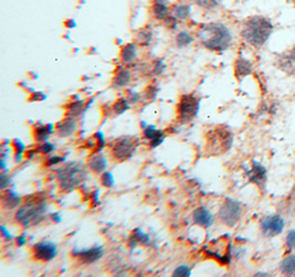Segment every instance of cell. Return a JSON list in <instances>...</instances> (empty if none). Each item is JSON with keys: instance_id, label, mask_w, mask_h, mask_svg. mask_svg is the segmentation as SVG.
Masks as SVG:
<instances>
[{"instance_id": "obj_29", "label": "cell", "mask_w": 295, "mask_h": 277, "mask_svg": "<svg viewBox=\"0 0 295 277\" xmlns=\"http://www.w3.org/2000/svg\"><path fill=\"white\" fill-rule=\"evenodd\" d=\"M154 38V32L151 29H149V27H145L143 28L142 30H139L136 36V43L139 44L142 47H147L149 46L153 41Z\"/></svg>"}, {"instance_id": "obj_47", "label": "cell", "mask_w": 295, "mask_h": 277, "mask_svg": "<svg viewBox=\"0 0 295 277\" xmlns=\"http://www.w3.org/2000/svg\"><path fill=\"white\" fill-rule=\"evenodd\" d=\"M51 220L55 223H60L62 221V217H61V214L59 212H55L51 214Z\"/></svg>"}, {"instance_id": "obj_44", "label": "cell", "mask_w": 295, "mask_h": 277, "mask_svg": "<svg viewBox=\"0 0 295 277\" xmlns=\"http://www.w3.org/2000/svg\"><path fill=\"white\" fill-rule=\"evenodd\" d=\"M27 235L26 233H23L21 235H19L17 239H16V243H17V245L19 247H23L27 244Z\"/></svg>"}, {"instance_id": "obj_31", "label": "cell", "mask_w": 295, "mask_h": 277, "mask_svg": "<svg viewBox=\"0 0 295 277\" xmlns=\"http://www.w3.org/2000/svg\"><path fill=\"white\" fill-rule=\"evenodd\" d=\"M222 0H192L196 6L203 10H215L220 6Z\"/></svg>"}, {"instance_id": "obj_38", "label": "cell", "mask_w": 295, "mask_h": 277, "mask_svg": "<svg viewBox=\"0 0 295 277\" xmlns=\"http://www.w3.org/2000/svg\"><path fill=\"white\" fill-rule=\"evenodd\" d=\"M94 137H95V139H96V148H95V152H94V153H101L105 147V137H104L103 133H102V132L95 133Z\"/></svg>"}, {"instance_id": "obj_20", "label": "cell", "mask_w": 295, "mask_h": 277, "mask_svg": "<svg viewBox=\"0 0 295 277\" xmlns=\"http://www.w3.org/2000/svg\"><path fill=\"white\" fill-rule=\"evenodd\" d=\"M22 205V199L20 194L14 190L7 189L1 195V207L5 210H15Z\"/></svg>"}, {"instance_id": "obj_3", "label": "cell", "mask_w": 295, "mask_h": 277, "mask_svg": "<svg viewBox=\"0 0 295 277\" xmlns=\"http://www.w3.org/2000/svg\"><path fill=\"white\" fill-rule=\"evenodd\" d=\"M48 212V201L42 195H34L28 198L15 213V220L23 229L39 225L46 219Z\"/></svg>"}, {"instance_id": "obj_17", "label": "cell", "mask_w": 295, "mask_h": 277, "mask_svg": "<svg viewBox=\"0 0 295 277\" xmlns=\"http://www.w3.org/2000/svg\"><path fill=\"white\" fill-rule=\"evenodd\" d=\"M166 134L164 130L157 129L156 126L148 125L144 128V138L149 141L150 148H157L165 140Z\"/></svg>"}, {"instance_id": "obj_10", "label": "cell", "mask_w": 295, "mask_h": 277, "mask_svg": "<svg viewBox=\"0 0 295 277\" xmlns=\"http://www.w3.org/2000/svg\"><path fill=\"white\" fill-rule=\"evenodd\" d=\"M105 250L104 246L102 245H95L90 248H73L71 252V255L73 258L79 259L81 264L84 265H91L100 260L104 256Z\"/></svg>"}, {"instance_id": "obj_45", "label": "cell", "mask_w": 295, "mask_h": 277, "mask_svg": "<svg viewBox=\"0 0 295 277\" xmlns=\"http://www.w3.org/2000/svg\"><path fill=\"white\" fill-rule=\"evenodd\" d=\"M90 199H91V201H92L94 207L100 205V200H98V191H94V192L90 194Z\"/></svg>"}, {"instance_id": "obj_19", "label": "cell", "mask_w": 295, "mask_h": 277, "mask_svg": "<svg viewBox=\"0 0 295 277\" xmlns=\"http://www.w3.org/2000/svg\"><path fill=\"white\" fill-rule=\"evenodd\" d=\"M108 159L102 153H94L88 158L89 169L93 171L94 173L102 174L108 169Z\"/></svg>"}, {"instance_id": "obj_50", "label": "cell", "mask_w": 295, "mask_h": 277, "mask_svg": "<svg viewBox=\"0 0 295 277\" xmlns=\"http://www.w3.org/2000/svg\"><path fill=\"white\" fill-rule=\"evenodd\" d=\"M255 276H271V275L266 272H258V273H256Z\"/></svg>"}, {"instance_id": "obj_33", "label": "cell", "mask_w": 295, "mask_h": 277, "mask_svg": "<svg viewBox=\"0 0 295 277\" xmlns=\"http://www.w3.org/2000/svg\"><path fill=\"white\" fill-rule=\"evenodd\" d=\"M167 69V64L164 62L163 60H156L153 62V65H151V70H150V74L154 76H158V75H163L165 73Z\"/></svg>"}, {"instance_id": "obj_13", "label": "cell", "mask_w": 295, "mask_h": 277, "mask_svg": "<svg viewBox=\"0 0 295 277\" xmlns=\"http://www.w3.org/2000/svg\"><path fill=\"white\" fill-rule=\"evenodd\" d=\"M248 179L250 182L255 183L260 188H264L266 180H268V170L263 165L256 160L252 161L251 168L247 171Z\"/></svg>"}, {"instance_id": "obj_22", "label": "cell", "mask_w": 295, "mask_h": 277, "mask_svg": "<svg viewBox=\"0 0 295 277\" xmlns=\"http://www.w3.org/2000/svg\"><path fill=\"white\" fill-rule=\"evenodd\" d=\"M253 72V65L251 61L245 58H238L235 62V75L239 81H242L244 77Z\"/></svg>"}, {"instance_id": "obj_24", "label": "cell", "mask_w": 295, "mask_h": 277, "mask_svg": "<svg viewBox=\"0 0 295 277\" xmlns=\"http://www.w3.org/2000/svg\"><path fill=\"white\" fill-rule=\"evenodd\" d=\"M121 62L123 65H132L137 58V43H128L121 50Z\"/></svg>"}, {"instance_id": "obj_11", "label": "cell", "mask_w": 295, "mask_h": 277, "mask_svg": "<svg viewBox=\"0 0 295 277\" xmlns=\"http://www.w3.org/2000/svg\"><path fill=\"white\" fill-rule=\"evenodd\" d=\"M58 253L59 251L56 244L52 241H47V240L36 243L35 245L32 246L34 258L36 260H41V262H51V260H53L58 256Z\"/></svg>"}, {"instance_id": "obj_6", "label": "cell", "mask_w": 295, "mask_h": 277, "mask_svg": "<svg viewBox=\"0 0 295 277\" xmlns=\"http://www.w3.org/2000/svg\"><path fill=\"white\" fill-rule=\"evenodd\" d=\"M200 111V99L195 94H185L180 97L177 104L178 121L182 124H187L197 117Z\"/></svg>"}, {"instance_id": "obj_27", "label": "cell", "mask_w": 295, "mask_h": 277, "mask_svg": "<svg viewBox=\"0 0 295 277\" xmlns=\"http://www.w3.org/2000/svg\"><path fill=\"white\" fill-rule=\"evenodd\" d=\"M194 41H195V36L187 30L179 31L175 39L176 47L179 49H185V48L190 47L191 44L194 43Z\"/></svg>"}, {"instance_id": "obj_25", "label": "cell", "mask_w": 295, "mask_h": 277, "mask_svg": "<svg viewBox=\"0 0 295 277\" xmlns=\"http://www.w3.org/2000/svg\"><path fill=\"white\" fill-rule=\"evenodd\" d=\"M170 15L175 17L178 21H184L190 17L191 15V6L188 2L179 1L174 3L171 6V12Z\"/></svg>"}, {"instance_id": "obj_9", "label": "cell", "mask_w": 295, "mask_h": 277, "mask_svg": "<svg viewBox=\"0 0 295 277\" xmlns=\"http://www.w3.org/2000/svg\"><path fill=\"white\" fill-rule=\"evenodd\" d=\"M285 220L280 214H269L261 219L260 229L265 238H274L284 231Z\"/></svg>"}, {"instance_id": "obj_23", "label": "cell", "mask_w": 295, "mask_h": 277, "mask_svg": "<svg viewBox=\"0 0 295 277\" xmlns=\"http://www.w3.org/2000/svg\"><path fill=\"white\" fill-rule=\"evenodd\" d=\"M55 132V126L53 124L37 125L34 130V138L38 144L48 141L49 138Z\"/></svg>"}, {"instance_id": "obj_36", "label": "cell", "mask_w": 295, "mask_h": 277, "mask_svg": "<svg viewBox=\"0 0 295 277\" xmlns=\"http://www.w3.org/2000/svg\"><path fill=\"white\" fill-rule=\"evenodd\" d=\"M36 150H37V153H39V154L49 155V154H51L52 152H55V146L53 145L52 142L46 141V142H42V144H39L38 147L36 148Z\"/></svg>"}, {"instance_id": "obj_51", "label": "cell", "mask_w": 295, "mask_h": 277, "mask_svg": "<svg viewBox=\"0 0 295 277\" xmlns=\"http://www.w3.org/2000/svg\"><path fill=\"white\" fill-rule=\"evenodd\" d=\"M292 197L295 198V183H294V187H293V190H292Z\"/></svg>"}, {"instance_id": "obj_40", "label": "cell", "mask_w": 295, "mask_h": 277, "mask_svg": "<svg viewBox=\"0 0 295 277\" xmlns=\"http://www.w3.org/2000/svg\"><path fill=\"white\" fill-rule=\"evenodd\" d=\"M0 181H1V190L2 191L9 189V186L11 183V178L9 174L6 173V171H2L1 174H0Z\"/></svg>"}, {"instance_id": "obj_2", "label": "cell", "mask_w": 295, "mask_h": 277, "mask_svg": "<svg viewBox=\"0 0 295 277\" xmlns=\"http://www.w3.org/2000/svg\"><path fill=\"white\" fill-rule=\"evenodd\" d=\"M273 32L272 20L265 16L256 15L244 20L241 36L251 47L260 49L269 41Z\"/></svg>"}, {"instance_id": "obj_16", "label": "cell", "mask_w": 295, "mask_h": 277, "mask_svg": "<svg viewBox=\"0 0 295 277\" xmlns=\"http://www.w3.org/2000/svg\"><path fill=\"white\" fill-rule=\"evenodd\" d=\"M192 221L196 225H199L203 229H209L214 224V214L206 207H198L192 212Z\"/></svg>"}, {"instance_id": "obj_32", "label": "cell", "mask_w": 295, "mask_h": 277, "mask_svg": "<svg viewBox=\"0 0 295 277\" xmlns=\"http://www.w3.org/2000/svg\"><path fill=\"white\" fill-rule=\"evenodd\" d=\"M14 148H15V160L20 162L22 160L24 152H26V145L23 144L21 139L16 138L14 140Z\"/></svg>"}, {"instance_id": "obj_43", "label": "cell", "mask_w": 295, "mask_h": 277, "mask_svg": "<svg viewBox=\"0 0 295 277\" xmlns=\"http://www.w3.org/2000/svg\"><path fill=\"white\" fill-rule=\"evenodd\" d=\"M0 232H1V236H2V239H5V240H7V241H11L12 239H14V236L11 235V233L9 232V230L7 229V226L6 225H2L0 226Z\"/></svg>"}, {"instance_id": "obj_28", "label": "cell", "mask_w": 295, "mask_h": 277, "mask_svg": "<svg viewBox=\"0 0 295 277\" xmlns=\"http://www.w3.org/2000/svg\"><path fill=\"white\" fill-rule=\"evenodd\" d=\"M281 273L285 276H294L295 275V255H289L282 260L280 264Z\"/></svg>"}, {"instance_id": "obj_1", "label": "cell", "mask_w": 295, "mask_h": 277, "mask_svg": "<svg viewBox=\"0 0 295 277\" xmlns=\"http://www.w3.org/2000/svg\"><path fill=\"white\" fill-rule=\"evenodd\" d=\"M196 35L203 48L217 53L227 51L233 42L231 30L222 22L200 24Z\"/></svg>"}, {"instance_id": "obj_30", "label": "cell", "mask_w": 295, "mask_h": 277, "mask_svg": "<svg viewBox=\"0 0 295 277\" xmlns=\"http://www.w3.org/2000/svg\"><path fill=\"white\" fill-rule=\"evenodd\" d=\"M130 108V103L126 97H121L118 99L112 106V113L113 115L121 116L122 114H124Z\"/></svg>"}, {"instance_id": "obj_46", "label": "cell", "mask_w": 295, "mask_h": 277, "mask_svg": "<svg viewBox=\"0 0 295 277\" xmlns=\"http://www.w3.org/2000/svg\"><path fill=\"white\" fill-rule=\"evenodd\" d=\"M46 97L47 96L44 95L43 93L36 92V93H34V94H32L30 101H43V100H46Z\"/></svg>"}, {"instance_id": "obj_5", "label": "cell", "mask_w": 295, "mask_h": 277, "mask_svg": "<svg viewBox=\"0 0 295 277\" xmlns=\"http://www.w3.org/2000/svg\"><path fill=\"white\" fill-rule=\"evenodd\" d=\"M243 214V206L242 203L233 200L231 198H227L224 202L221 205L218 218L220 222L229 227L236 226L242 218Z\"/></svg>"}, {"instance_id": "obj_42", "label": "cell", "mask_w": 295, "mask_h": 277, "mask_svg": "<svg viewBox=\"0 0 295 277\" xmlns=\"http://www.w3.org/2000/svg\"><path fill=\"white\" fill-rule=\"evenodd\" d=\"M157 93H158V88L154 87H148L146 88V92H145V99L155 100L157 97Z\"/></svg>"}, {"instance_id": "obj_26", "label": "cell", "mask_w": 295, "mask_h": 277, "mask_svg": "<svg viewBox=\"0 0 295 277\" xmlns=\"http://www.w3.org/2000/svg\"><path fill=\"white\" fill-rule=\"evenodd\" d=\"M90 104L83 100H76L73 101L72 103L69 104L67 107V115L68 116H73V117H79L83 115L85 111L89 108Z\"/></svg>"}, {"instance_id": "obj_7", "label": "cell", "mask_w": 295, "mask_h": 277, "mask_svg": "<svg viewBox=\"0 0 295 277\" xmlns=\"http://www.w3.org/2000/svg\"><path fill=\"white\" fill-rule=\"evenodd\" d=\"M139 140L135 136H121L113 142L112 156L117 161H126L133 157Z\"/></svg>"}, {"instance_id": "obj_18", "label": "cell", "mask_w": 295, "mask_h": 277, "mask_svg": "<svg viewBox=\"0 0 295 277\" xmlns=\"http://www.w3.org/2000/svg\"><path fill=\"white\" fill-rule=\"evenodd\" d=\"M154 240L151 239V236L149 233H145L142 229H135L133 231L132 235L129 240V246L130 248H135L138 245H143V246H153L154 245Z\"/></svg>"}, {"instance_id": "obj_15", "label": "cell", "mask_w": 295, "mask_h": 277, "mask_svg": "<svg viewBox=\"0 0 295 277\" xmlns=\"http://www.w3.org/2000/svg\"><path fill=\"white\" fill-rule=\"evenodd\" d=\"M150 15L157 21H165L169 17L171 7L169 6V0H153L150 6Z\"/></svg>"}, {"instance_id": "obj_4", "label": "cell", "mask_w": 295, "mask_h": 277, "mask_svg": "<svg viewBox=\"0 0 295 277\" xmlns=\"http://www.w3.org/2000/svg\"><path fill=\"white\" fill-rule=\"evenodd\" d=\"M88 179V169L82 162H70L56 170V180L62 192H71Z\"/></svg>"}, {"instance_id": "obj_21", "label": "cell", "mask_w": 295, "mask_h": 277, "mask_svg": "<svg viewBox=\"0 0 295 277\" xmlns=\"http://www.w3.org/2000/svg\"><path fill=\"white\" fill-rule=\"evenodd\" d=\"M130 81H132V73L129 70L128 68H125L124 65H120L117 67L115 70V74L113 77V87L116 88H124L129 87Z\"/></svg>"}, {"instance_id": "obj_49", "label": "cell", "mask_w": 295, "mask_h": 277, "mask_svg": "<svg viewBox=\"0 0 295 277\" xmlns=\"http://www.w3.org/2000/svg\"><path fill=\"white\" fill-rule=\"evenodd\" d=\"M65 26H67V28H69V29H73V28H75L77 26V23L74 19H69L67 22H65Z\"/></svg>"}, {"instance_id": "obj_8", "label": "cell", "mask_w": 295, "mask_h": 277, "mask_svg": "<svg viewBox=\"0 0 295 277\" xmlns=\"http://www.w3.org/2000/svg\"><path fill=\"white\" fill-rule=\"evenodd\" d=\"M211 134L209 145H212L211 150H214V154L226 153L232 147L233 134L228 128L219 127L211 132Z\"/></svg>"}, {"instance_id": "obj_14", "label": "cell", "mask_w": 295, "mask_h": 277, "mask_svg": "<svg viewBox=\"0 0 295 277\" xmlns=\"http://www.w3.org/2000/svg\"><path fill=\"white\" fill-rule=\"evenodd\" d=\"M77 130L76 117L65 116L55 125V134L60 138H68L74 135Z\"/></svg>"}, {"instance_id": "obj_35", "label": "cell", "mask_w": 295, "mask_h": 277, "mask_svg": "<svg viewBox=\"0 0 295 277\" xmlns=\"http://www.w3.org/2000/svg\"><path fill=\"white\" fill-rule=\"evenodd\" d=\"M173 276L175 277H189L191 276V268L186 265V264H182L175 268L173 273Z\"/></svg>"}, {"instance_id": "obj_34", "label": "cell", "mask_w": 295, "mask_h": 277, "mask_svg": "<svg viewBox=\"0 0 295 277\" xmlns=\"http://www.w3.org/2000/svg\"><path fill=\"white\" fill-rule=\"evenodd\" d=\"M101 183L105 188H112L114 183H115V179H114L113 173H110V171H105V173H102Z\"/></svg>"}, {"instance_id": "obj_41", "label": "cell", "mask_w": 295, "mask_h": 277, "mask_svg": "<svg viewBox=\"0 0 295 277\" xmlns=\"http://www.w3.org/2000/svg\"><path fill=\"white\" fill-rule=\"evenodd\" d=\"M65 160L64 157L61 156H52L50 158H48L46 161V166L49 167V168H52V167H55L56 165L62 164V162Z\"/></svg>"}, {"instance_id": "obj_12", "label": "cell", "mask_w": 295, "mask_h": 277, "mask_svg": "<svg viewBox=\"0 0 295 277\" xmlns=\"http://www.w3.org/2000/svg\"><path fill=\"white\" fill-rule=\"evenodd\" d=\"M274 65L277 70L286 75H295V46L288 50L278 53L274 60Z\"/></svg>"}, {"instance_id": "obj_48", "label": "cell", "mask_w": 295, "mask_h": 277, "mask_svg": "<svg viewBox=\"0 0 295 277\" xmlns=\"http://www.w3.org/2000/svg\"><path fill=\"white\" fill-rule=\"evenodd\" d=\"M36 154H37V150H36V149H32V150H27V152L24 153V156L27 157V159L32 160V159H34V157L36 156Z\"/></svg>"}, {"instance_id": "obj_39", "label": "cell", "mask_w": 295, "mask_h": 277, "mask_svg": "<svg viewBox=\"0 0 295 277\" xmlns=\"http://www.w3.org/2000/svg\"><path fill=\"white\" fill-rule=\"evenodd\" d=\"M285 245L289 250H295V230H291L286 234Z\"/></svg>"}, {"instance_id": "obj_37", "label": "cell", "mask_w": 295, "mask_h": 277, "mask_svg": "<svg viewBox=\"0 0 295 277\" xmlns=\"http://www.w3.org/2000/svg\"><path fill=\"white\" fill-rule=\"evenodd\" d=\"M126 99L129 100L130 105H135L142 101L143 96H142V93L135 91V89H129L128 93V97H126Z\"/></svg>"}, {"instance_id": "obj_52", "label": "cell", "mask_w": 295, "mask_h": 277, "mask_svg": "<svg viewBox=\"0 0 295 277\" xmlns=\"http://www.w3.org/2000/svg\"><path fill=\"white\" fill-rule=\"evenodd\" d=\"M291 2H292V5H293V7L295 8V0H291Z\"/></svg>"}]
</instances>
